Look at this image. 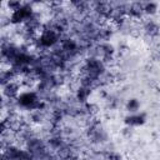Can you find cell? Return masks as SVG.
Masks as SVG:
<instances>
[{
	"instance_id": "6da1fadb",
	"label": "cell",
	"mask_w": 160,
	"mask_h": 160,
	"mask_svg": "<svg viewBox=\"0 0 160 160\" xmlns=\"http://www.w3.org/2000/svg\"><path fill=\"white\" fill-rule=\"evenodd\" d=\"M140 28H141V34L144 36L151 38V39H158L160 36V22L155 20L154 18H144L140 20Z\"/></svg>"
},
{
	"instance_id": "7a4b0ae2",
	"label": "cell",
	"mask_w": 160,
	"mask_h": 160,
	"mask_svg": "<svg viewBox=\"0 0 160 160\" xmlns=\"http://www.w3.org/2000/svg\"><path fill=\"white\" fill-rule=\"evenodd\" d=\"M21 90H22V88H21V84L18 78L16 80H12L1 86V96L9 98V99H16L19 96V94L21 92Z\"/></svg>"
},
{
	"instance_id": "3957f363",
	"label": "cell",
	"mask_w": 160,
	"mask_h": 160,
	"mask_svg": "<svg viewBox=\"0 0 160 160\" xmlns=\"http://www.w3.org/2000/svg\"><path fill=\"white\" fill-rule=\"evenodd\" d=\"M148 120V115L144 111H139L135 114H128L126 116H124V124L131 128H138V126H142Z\"/></svg>"
},
{
	"instance_id": "277c9868",
	"label": "cell",
	"mask_w": 160,
	"mask_h": 160,
	"mask_svg": "<svg viewBox=\"0 0 160 160\" xmlns=\"http://www.w3.org/2000/svg\"><path fill=\"white\" fill-rule=\"evenodd\" d=\"M128 18L140 21L141 19L145 18L144 15V2L142 1H132L129 2V9H128Z\"/></svg>"
},
{
	"instance_id": "5b68a950",
	"label": "cell",
	"mask_w": 160,
	"mask_h": 160,
	"mask_svg": "<svg viewBox=\"0 0 160 160\" xmlns=\"http://www.w3.org/2000/svg\"><path fill=\"white\" fill-rule=\"evenodd\" d=\"M92 91H94V90H91L90 88H86V86H81V85H80V86L76 89V91L74 92V95H75V98H76V100H78L79 104H85V102L90 101L89 99H90Z\"/></svg>"
},
{
	"instance_id": "8992f818",
	"label": "cell",
	"mask_w": 160,
	"mask_h": 160,
	"mask_svg": "<svg viewBox=\"0 0 160 160\" xmlns=\"http://www.w3.org/2000/svg\"><path fill=\"white\" fill-rule=\"evenodd\" d=\"M159 14V4L155 1H146L144 2V15L146 18H154Z\"/></svg>"
},
{
	"instance_id": "52a82bcc",
	"label": "cell",
	"mask_w": 160,
	"mask_h": 160,
	"mask_svg": "<svg viewBox=\"0 0 160 160\" xmlns=\"http://www.w3.org/2000/svg\"><path fill=\"white\" fill-rule=\"evenodd\" d=\"M124 108H125V110H126L129 114L139 112V111H140V101H139L136 98H129V99L125 101Z\"/></svg>"
},
{
	"instance_id": "ba28073f",
	"label": "cell",
	"mask_w": 160,
	"mask_h": 160,
	"mask_svg": "<svg viewBox=\"0 0 160 160\" xmlns=\"http://www.w3.org/2000/svg\"><path fill=\"white\" fill-rule=\"evenodd\" d=\"M22 1H18V0H9V1H5L2 2V5L5 6V9L9 11V12H14L16 10H19L21 6H22Z\"/></svg>"
},
{
	"instance_id": "9c48e42d",
	"label": "cell",
	"mask_w": 160,
	"mask_h": 160,
	"mask_svg": "<svg viewBox=\"0 0 160 160\" xmlns=\"http://www.w3.org/2000/svg\"><path fill=\"white\" fill-rule=\"evenodd\" d=\"M121 135H122V138H125V139H130V138L134 135V128L125 125V126L121 129Z\"/></svg>"
},
{
	"instance_id": "30bf717a",
	"label": "cell",
	"mask_w": 160,
	"mask_h": 160,
	"mask_svg": "<svg viewBox=\"0 0 160 160\" xmlns=\"http://www.w3.org/2000/svg\"><path fill=\"white\" fill-rule=\"evenodd\" d=\"M159 18H160V8H159Z\"/></svg>"
}]
</instances>
